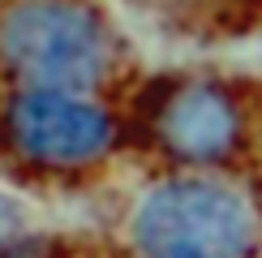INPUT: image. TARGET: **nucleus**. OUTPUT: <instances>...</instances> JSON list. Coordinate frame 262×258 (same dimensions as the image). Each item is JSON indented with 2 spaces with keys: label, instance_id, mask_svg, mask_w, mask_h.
I'll return each mask as SVG.
<instances>
[{
  "label": "nucleus",
  "instance_id": "obj_2",
  "mask_svg": "<svg viewBox=\"0 0 262 258\" xmlns=\"http://www.w3.org/2000/svg\"><path fill=\"white\" fill-rule=\"evenodd\" d=\"M134 245L142 258H245L254 245V220L232 189L177 177L142 193Z\"/></svg>",
  "mask_w": 262,
  "mask_h": 258
},
{
  "label": "nucleus",
  "instance_id": "obj_4",
  "mask_svg": "<svg viewBox=\"0 0 262 258\" xmlns=\"http://www.w3.org/2000/svg\"><path fill=\"white\" fill-rule=\"evenodd\" d=\"M159 138L177 159L215 164L236 142V107L220 86H181L159 112Z\"/></svg>",
  "mask_w": 262,
  "mask_h": 258
},
{
  "label": "nucleus",
  "instance_id": "obj_3",
  "mask_svg": "<svg viewBox=\"0 0 262 258\" xmlns=\"http://www.w3.org/2000/svg\"><path fill=\"white\" fill-rule=\"evenodd\" d=\"M9 142L43 168H82L112 142V121L99 103L69 91H21L9 103Z\"/></svg>",
  "mask_w": 262,
  "mask_h": 258
},
{
  "label": "nucleus",
  "instance_id": "obj_1",
  "mask_svg": "<svg viewBox=\"0 0 262 258\" xmlns=\"http://www.w3.org/2000/svg\"><path fill=\"white\" fill-rule=\"evenodd\" d=\"M0 64L30 91L82 95L107 69V39L73 0H13L0 13Z\"/></svg>",
  "mask_w": 262,
  "mask_h": 258
}]
</instances>
